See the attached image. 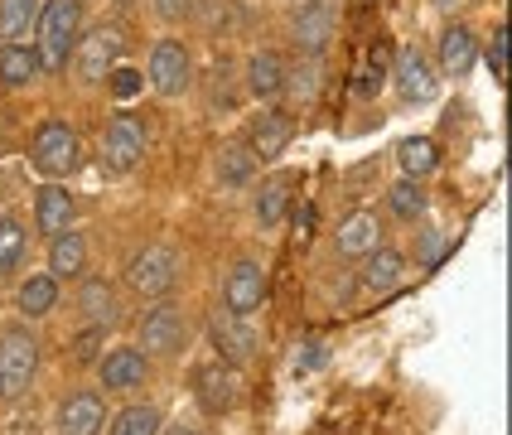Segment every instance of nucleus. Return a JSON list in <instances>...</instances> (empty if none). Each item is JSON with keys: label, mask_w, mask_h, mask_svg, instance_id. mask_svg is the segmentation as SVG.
I'll return each instance as SVG.
<instances>
[{"label": "nucleus", "mask_w": 512, "mask_h": 435, "mask_svg": "<svg viewBox=\"0 0 512 435\" xmlns=\"http://www.w3.org/2000/svg\"><path fill=\"white\" fill-rule=\"evenodd\" d=\"M387 83L397 87V97H401V102H411V107L435 102V92H440L435 58H430L426 49H416V44H406V49H397V58H392V73H387Z\"/></svg>", "instance_id": "1a4fd4ad"}, {"label": "nucleus", "mask_w": 512, "mask_h": 435, "mask_svg": "<svg viewBox=\"0 0 512 435\" xmlns=\"http://www.w3.org/2000/svg\"><path fill=\"white\" fill-rule=\"evenodd\" d=\"M29 252V228L20 213H0V281H10L20 271V261Z\"/></svg>", "instance_id": "7c9ffc66"}, {"label": "nucleus", "mask_w": 512, "mask_h": 435, "mask_svg": "<svg viewBox=\"0 0 512 435\" xmlns=\"http://www.w3.org/2000/svg\"><path fill=\"white\" fill-rule=\"evenodd\" d=\"M213 179H218V189H223V194H242V189H252V179H256L252 150H247L242 141H223L218 145V155H213Z\"/></svg>", "instance_id": "a878e982"}, {"label": "nucleus", "mask_w": 512, "mask_h": 435, "mask_svg": "<svg viewBox=\"0 0 512 435\" xmlns=\"http://www.w3.org/2000/svg\"><path fill=\"white\" fill-rule=\"evenodd\" d=\"M445 252H450V232L430 228L426 218H421V232H416V266H435Z\"/></svg>", "instance_id": "f704fd0d"}, {"label": "nucleus", "mask_w": 512, "mask_h": 435, "mask_svg": "<svg viewBox=\"0 0 512 435\" xmlns=\"http://www.w3.org/2000/svg\"><path fill=\"white\" fill-rule=\"evenodd\" d=\"M107 92H112L116 102H131V97H141V92H145V73H141V68H126V63H116L112 73H107Z\"/></svg>", "instance_id": "e433bc0d"}, {"label": "nucleus", "mask_w": 512, "mask_h": 435, "mask_svg": "<svg viewBox=\"0 0 512 435\" xmlns=\"http://www.w3.org/2000/svg\"><path fill=\"white\" fill-rule=\"evenodd\" d=\"M300 184V174H276V179H266L261 189L252 194V223L261 232H271V228H281L285 223V213H290V189Z\"/></svg>", "instance_id": "b1692460"}, {"label": "nucleus", "mask_w": 512, "mask_h": 435, "mask_svg": "<svg viewBox=\"0 0 512 435\" xmlns=\"http://www.w3.org/2000/svg\"><path fill=\"white\" fill-rule=\"evenodd\" d=\"M290 44L300 58H324L334 44V0H300L290 15Z\"/></svg>", "instance_id": "9d476101"}, {"label": "nucleus", "mask_w": 512, "mask_h": 435, "mask_svg": "<svg viewBox=\"0 0 512 435\" xmlns=\"http://www.w3.org/2000/svg\"><path fill=\"white\" fill-rule=\"evenodd\" d=\"M78 310H83L87 324H97V329H112L121 324V295L107 276H83V286H78Z\"/></svg>", "instance_id": "393cba45"}, {"label": "nucleus", "mask_w": 512, "mask_h": 435, "mask_svg": "<svg viewBox=\"0 0 512 435\" xmlns=\"http://www.w3.org/2000/svg\"><path fill=\"white\" fill-rule=\"evenodd\" d=\"M319 83H324V58H300L295 68H285V92L295 102H314Z\"/></svg>", "instance_id": "473e14b6"}, {"label": "nucleus", "mask_w": 512, "mask_h": 435, "mask_svg": "<svg viewBox=\"0 0 512 435\" xmlns=\"http://www.w3.org/2000/svg\"><path fill=\"white\" fill-rule=\"evenodd\" d=\"M73 218H78V194H73L63 179L39 184V194H34V232L49 242L54 232L73 228Z\"/></svg>", "instance_id": "f3484780"}, {"label": "nucleus", "mask_w": 512, "mask_h": 435, "mask_svg": "<svg viewBox=\"0 0 512 435\" xmlns=\"http://www.w3.org/2000/svg\"><path fill=\"white\" fill-rule=\"evenodd\" d=\"M107 426V397L97 387L68 392L54 411V435H102Z\"/></svg>", "instance_id": "dca6fc26"}, {"label": "nucleus", "mask_w": 512, "mask_h": 435, "mask_svg": "<svg viewBox=\"0 0 512 435\" xmlns=\"http://www.w3.org/2000/svg\"><path fill=\"white\" fill-rule=\"evenodd\" d=\"M324 363H329V344L324 339H310V344H300V353H295V373H314Z\"/></svg>", "instance_id": "58836bf2"}, {"label": "nucleus", "mask_w": 512, "mask_h": 435, "mask_svg": "<svg viewBox=\"0 0 512 435\" xmlns=\"http://www.w3.org/2000/svg\"><path fill=\"white\" fill-rule=\"evenodd\" d=\"M44 58L34 44H0V87L5 92H25V87L44 83Z\"/></svg>", "instance_id": "4be33fe9"}, {"label": "nucleus", "mask_w": 512, "mask_h": 435, "mask_svg": "<svg viewBox=\"0 0 512 435\" xmlns=\"http://www.w3.org/2000/svg\"><path fill=\"white\" fill-rule=\"evenodd\" d=\"M44 261H49V276H54L58 286H63V281H83L87 276V237L78 228L54 232Z\"/></svg>", "instance_id": "412c9836"}, {"label": "nucleus", "mask_w": 512, "mask_h": 435, "mask_svg": "<svg viewBox=\"0 0 512 435\" xmlns=\"http://www.w3.org/2000/svg\"><path fill=\"white\" fill-rule=\"evenodd\" d=\"M121 49H126L121 25H107V20H102V25L83 29V34H78V49H73V73H78V83L102 87L107 73L121 63Z\"/></svg>", "instance_id": "423d86ee"}, {"label": "nucleus", "mask_w": 512, "mask_h": 435, "mask_svg": "<svg viewBox=\"0 0 512 435\" xmlns=\"http://www.w3.org/2000/svg\"><path fill=\"white\" fill-rule=\"evenodd\" d=\"M150 382V358L136 344H112L97 358V387L107 392H141Z\"/></svg>", "instance_id": "4468645a"}, {"label": "nucleus", "mask_w": 512, "mask_h": 435, "mask_svg": "<svg viewBox=\"0 0 512 435\" xmlns=\"http://www.w3.org/2000/svg\"><path fill=\"white\" fill-rule=\"evenodd\" d=\"M145 83L160 97H184L194 87V54L184 39H155V49L145 58Z\"/></svg>", "instance_id": "0eeeda50"}, {"label": "nucleus", "mask_w": 512, "mask_h": 435, "mask_svg": "<svg viewBox=\"0 0 512 435\" xmlns=\"http://www.w3.org/2000/svg\"><path fill=\"white\" fill-rule=\"evenodd\" d=\"M194 402L208 411V416H228L232 406L242 402V368H232L223 358H208L194 373Z\"/></svg>", "instance_id": "9b49d317"}, {"label": "nucleus", "mask_w": 512, "mask_h": 435, "mask_svg": "<svg viewBox=\"0 0 512 435\" xmlns=\"http://www.w3.org/2000/svg\"><path fill=\"white\" fill-rule=\"evenodd\" d=\"M266 305V266L256 257H237L223 276V310L242 319H256V310Z\"/></svg>", "instance_id": "f8f14e48"}, {"label": "nucleus", "mask_w": 512, "mask_h": 435, "mask_svg": "<svg viewBox=\"0 0 512 435\" xmlns=\"http://www.w3.org/2000/svg\"><path fill=\"white\" fill-rule=\"evenodd\" d=\"M406 266H411V261H406V252L382 242L377 252H368V257H363V276H358V281H363V290H368V295H392V290L406 286Z\"/></svg>", "instance_id": "aec40b11"}, {"label": "nucleus", "mask_w": 512, "mask_h": 435, "mask_svg": "<svg viewBox=\"0 0 512 435\" xmlns=\"http://www.w3.org/2000/svg\"><path fill=\"white\" fill-rule=\"evenodd\" d=\"M387 208H392V218L401 223H421L430 213V194H426V179H397L392 189H387Z\"/></svg>", "instance_id": "c756f323"}, {"label": "nucleus", "mask_w": 512, "mask_h": 435, "mask_svg": "<svg viewBox=\"0 0 512 435\" xmlns=\"http://www.w3.org/2000/svg\"><path fill=\"white\" fill-rule=\"evenodd\" d=\"M479 34L469 25H450L440 34V49H435V73H445V78H469L474 73V63H479Z\"/></svg>", "instance_id": "6ab92c4d"}, {"label": "nucleus", "mask_w": 512, "mask_h": 435, "mask_svg": "<svg viewBox=\"0 0 512 435\" xmlns=\"http://www.w3.org/2000/svg\"><path fill=\"white\" fill-rule=\"evenodd\" d=\"M44 0H0V44H34Z\"/></svg>", "instance_id": "cd10ccee"}, {"label": "nucleus", "mask_w": 512, "mask_h": 435, "mask_svg": "<svg viewBox=\"0 0 512 435\" xmlns=\"http://www.w3.org/2000/svg\"><path fill=\"white\" fill-rule=\"evenodd\" d=\"M165 431V411L150 402L121 406L116 416H107V435H160Z\"/></svg>", "instance_id": "c85d7f7f"}, {"label": "nucleus", "mask_w": 512, "mask_h": 435, "mask_svg": "<svg viewBox=\"0 0 512 435\" xmlns=\"http://www.w3.org/2000/svg\"><path fill=\"white\" fill-rule=\"evenodd\" d=\"M189 10H194V0H150V15H155L160 25H179V20H189Z\"/></svg>", "instance_id": "ea45409f"}, {"label": "nucleus", "mask_w": 512, "mask_h": 435, "mask_svg": "<svg viewBox=\"0 0 512 435\" xmlns=\"http://www.w3.org/2000/svg\"><path fill=\"white\" fill-rule=\"evenodd\" d=\"M397 165H401V179H426V174L440 170V145L430 136H411V141L397 145Z\"/></svg>", "instance_id": "2f4dec72"}, {"label": "nucleus", "mask_w": 512, "mask_h": 435, "mask_svg": "<svg viewBox=\"0 0 512 435\" xmlns=\"http://www.w3.org/2000/svg\"><path fill=\"white\" fill-rule=\"evenodd\" d=\"M97 344H107V329L87 324L83 334H78V348H73V358H78V363H97V358H102V348H97Z\"/></svg>", "instance_id": "4c0bfd02"}, {"label": "nucleus", "mask_w": 512, "mask_h": 435, "mask_svg": "<svg viewBox=\"0 0 512 435\" xmlns=\"http://www.w3.org/2000/svg\"><path fill=\"white\" fill-rule=\"evenodd\" d=\"M83 10L87 0H44L39 29H34V49L44 58V73H63L73 63L78 34H83Z\"/></svg>", "instance_id": "f257e3e1"}, {"label": "nucleus", "mask_w": 512, "mask_h": 435, "mask_svg": "<svg viewBox=\"0 0 512 435\" xmlns=\"http://www.w3.org/2000/svg\"><path fill=\"white\" fill-rule=\"evenodd\" d=\"M160 435H199L194 426H170V431H160Z\"/></svg>", "instance_id": "a19ab883"}, {"label": "nucleus", "mask_w": 512, "mask_h": 435, "mask_svg": "<svg viewBox=\"0 0 512 435\" xmlns=\"http://www.w3.org/2000/svg\"><path fill=\"white\" fill-rule=\"evenodd\" d=\"M479 58L488 63V73H493V83H503L508 78V25L493 29V39L479 44Z\"/></svg>", "instance_id": "c9c22d12"}, {"label": "nucleus", "mask_w": 512, "mask_h": 435, "mask_svg": "<svg viewBox=\"0 0 512 435\" xmlns=\"http://www.w3.org/2000/svg\"><path fill=\"white\" fill-rule=\"evenodd\" d=\"M179 271H184V257L174 252L170 242H150L136 257L126 261V286L136 290L141 300H165L174 286H179Z\"/></svg>", "instance_id": "39448f33"}, {"label": "nucleus", "mask_w": 512, "mask_h": 435, "mask_svg": "<svg viewBox=\"0 0 512 435\" xmlns=\"http://www.w3.org/2000/svg\"><path fill=\"white\" fill-rule=\"evenodd\" d=\"M387 73H392V63H387V54L382 49H368V58H363V68H358V97H377L382 87H387Z\"/></svg>", "instance_id": "72a5a7b5"}, {"label": "nucleus", "mask_w": 512, "mask_h": 435, "mask_svg": "<svg viewBox=\"0 0 512 435\" xmlns=\"http://www.w3.org/2000/svg\"><path fill=\"white\" fill-rule=\"evenodd\" d=\"M290 141H295V116L285 112V107H266L261 116H252V126H247V136H242V145L252 150L256 165L281 160Z\"/></svg>", "instance_id": "2eb2a0df"}, {"label": "nucleus", "mask_w": 512, "mask_h": 435, "mask_svg": "<svg viewBox=\"0 0 512 435\" xmlns=\"http://www.w3.org/2000/svg\"><path fill=\"white\" fill-rule=\"evenodd\" d=\"M116 5H136V0H116Z\"/></svg>", "instance_id": "79ce46f5"}, {"label": "nucleus", "mask_w": 512, "mask_h": 435, "mask_svg": "<svg viewBox=\"0 0 512 435\" xmlns=\"http://www.w3.org/2000/svg\"><path fill=\"white\" fill-rule=\"evenodd\" d=\"M387 242V228H382V218L372 213V208H358V213H348L334 232V252L343 261H363L368 252H377Z\"/></svg>", "instance_id": "a211bd4d"}, {"label": "nucleus", "mask_w": 512, "mask_h": 435, "mask_svg": "<svg viewBox=\"0 0 512 435\" xmlns=\"http://www.w3.org/2000/svg\"><path fill=\"white\" fill-rule=\"evenodd\" d=\"M145 145H150V136H145L141 116L116 112L112 121H107V131H102V170L107 174H131L145 160Z\"/></svg>", "instance_id": "6e6552de"}, {"label": "nucleus", "mask_w": 512, "mask_h": 435, "mask_svg": "<svg viewBox=\"0 0 512 435\" xmlns=\"http://www.w3.org/2000/svg\"><path fill=\"white\" fill-rule=\"evenodd\" d=\"M285 63L276 49H256L252 58H247V68H242V83H247V97H256V102H276L285 92Z\"/></svg>", "instance_id": "5701e85b"}, {"label": "nucleus", "mask_w": 512, "mask_h": 435, "mask_svg": "<svg viewBox=\"0 0 512 435\" xmlns=\"http://www.w3.org/2000/svg\"><path fill=\"white\" fill-rule=\"evenodd\" d=\"M136 348H141L145 358L155 363V358H179L184 348H189V310L179 305V300H155L141 319H136Z\"/></svg>", "instance_id": "f03ea898"}, {"label": "nucleus", "mask_w": 512, "mask_h": 435, "mask_svg": "<svg viewBox=\"0 0 512 435\" xmlns=\"http://www.w3.org/2000/svg\"><path fill=\"white\" fill-rule=\"evenodd\" d=\"M39 377V339L25 324L0 329V402H20Z\"/></svg>", "instance_id": "7ed1b4c3"}, {"label": "nucleus", "mask_w": 512, "mask_h": 435, "mask_svg": "<svg viewBox=\"0 0 512 435\" xmlns=\"http://www.w3.org/2000/svg\"><path fill=\"white\" fill-rule=\"evenodd\" d=\"M208 339L218 348V358L232 363V368H247L256 353H261V334H256L252 319L242 315H228V310H218V315L208 319Z\"/></svg>", "instance_id": "ddd939ff"}, {"label": "nucleus", "mask_w": 512, "mask_h": 435, "mask_svg": "<svg viewBox=\"0 0 512 435\" xmlns=\"http://www.w3.org/2000/svg\"><path fill=\"white\" fill-rule=\"evenodd\" d=\"M58 295H63V286H58L49 271H34V276H25L20 286H15V310H20V319H49L58 310Z\"/></svg>", "instance_id": "bb28decb"}, {"label": "nucleus", "mask_w": 512, "mask_h": 435, "mask_svg": "<svg viewBox=\"0 0 512 435\" xmlns=\"http://www.w3.org/2000/svg\"><path fill=\"white\" fill-rule=\"evenodd\" d=\"M29 165L44 174V179H68V174L83 165V141H78V131H73L63 116L39 121V131H34V141H29Z\"/></svg>", "instance_id": "20e7f679"}]
</instances>
